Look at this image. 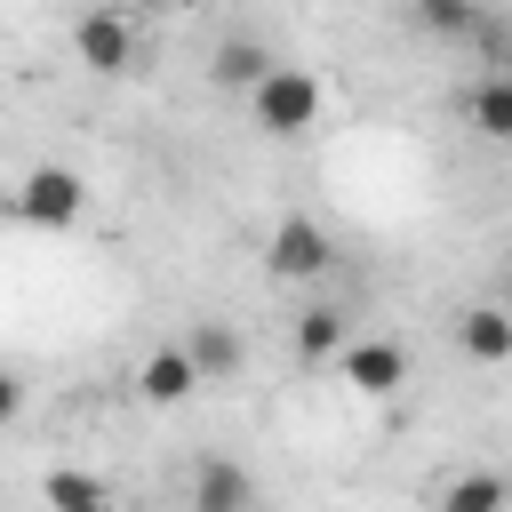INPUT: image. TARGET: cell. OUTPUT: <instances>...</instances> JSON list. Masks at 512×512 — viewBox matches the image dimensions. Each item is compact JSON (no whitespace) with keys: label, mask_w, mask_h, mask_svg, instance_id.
Instances as JSON below:
<instances>
[{"label":"cell","mask_w":512,"mask_h":512,"mask_svg":"<svg viewBox=\"0 0 512 512\" xmlns=\"http://www.w3.org/2000/svg\"><path fill=\"white\" fill-rule=\"evenodd\" d=\"M320 104H328V88H320V72H304V64H272V72L248 88V112H256L264 136H304V128H320Z\"/></svg>","instance_id":"6da1fadb"},{"label":"cell","mask_w":512,"mask_h":512,"mask_svg":"<svg viewBox=\"0 0 512 512\" xmlns=\"http://www.w3.org/2000/svg\"><path fill=\"white\" fill-rule=\"evenodd\" d=\"M336 264V232L320 216H280L272 240H264V272L272 280H320Z\"/></svg>","instance_id":"7a4b0ae2"},{"label":"cell","mask_w":512,"mask_h":512,"mask_svg":"<svg viewBox=\"0 0 512 512\" xmlns=\"http://www.w3.org/2000/svg\"><path fill=\"white\" fill-rule=\"evenodd\" d=\"M8 208L24 216V224H40V232H64V224H80V208H88V184L72 176V168H32L16 192H8Z\"/></svg>","instance_id":"3957f363"},{"label":"cell","mask_w":512,"mask_h":512,"mask_svg":"<svg viewBox=\"0 0 512 512\" xmlns=\"http://www.w3.org/2000/svg\"><path fill=\"white\" fill-rule=\"evenodd\" d=\"M72 56H80L88 72L120 80V72H136V24H128L120 8H88V16L72 24Z\"/></svg>","instance_id":"277c9868"},{"label":"cell","mask_w":512,"mask_h":512,"mask_svg":"<svg viewBox=\"0 0 512 512\" xmlns=\"http://www.w3.org/2000/svg\"><path fill=\"white\" fill-rule=\"evenodd\" d=\"M336 360H344V384L368 392V400H392V392L408 384V344H392V336H360V344H344Z\"/></svg>","instance_id":"5b68a950"},{"label":"cell","mask_w":512,"mask_h":512,"mask_svg":"<svg viewBox=\"0 0 512 512\" xmlns=\"http://www.w3.org/2000/svg\"><path fill=\"white\" fill-rule=\"evenodd\" d=\"M184 360H192V376H200V384H224V376H240L248 344H240V328H232V320H192Z\"/></svg>","instance_id":"8992f818"},{"label":"cell","mask_w":512,"mask_h":512,"mask_svg":"<svg viewBox=\"0 0 512 512\" xmlns=\"http://www.w3.org/2000/svg\"><path fill=\"white\" fill-rule=\"evenodd\" d=\"M192 512H256V480L232 456H200L192 464Z\"/></svg>","instance_id":"52a82bcc"},{"label":"cell","mask_w":512,"mask_h":512,"mask_svg":"<svg viewBox=\"0 0 512 512\" xmlns=\"http://www.w3.org/2000/svg\"><path fill=\"white\" fill-rule=\"evenodd\" d=\"M456 344H464V360L504 368V360H512V304H472V312L456 320Z\"/></svg>","instance_id":"ba28073f"},{"label":"cell","mask_w":512,"mask_h":512,"mask_svg":"<svg viewBox=\"0 0 512 512\" xmlns=\"http://www.w3.org/2000/svg\"><path fill=\"white\" fill-rule=\"evenodd\" d=\"M192 384H200V376H192L184 344H160V352H152V360L136 368V392H144L152 408H176V400H192Z\"/></svg>","instance_id":"9c48e42d"},{"label":"cell","mask_w":512,"mask_h":512,"mask_svg":"<svg viewBox=\"0 0 512 512\" xmlns=\"http://www.w3.org/2000/svg\"><path fill=\"white\" fill-rule=\"evenodd\" d=\"M464 120L488 136V144H512V72H488L464 88Z\"/></svg>","instance_id":"30bf717a"},{"label":"cell","mask_w":512,"mask_h":512,"mask_svg":"<svg viewBox=\"0 0 512 512\" xmlns=\"http://www.w3.org/2000/svg\"><path fill=\"white\" fill-rule=\"evenodd\" d=\"M208 72H216V88H256V80L272 72V48L248 40V32H224L216 56H208Z\"/></svg>","instance_id":"8fae6325"},{"label":"cell","mask_w":512,"mask_h":512,"mask_svg":"<svg viewBox=\"0 0 512 512\" xmlns=\"http://www.w3.org/2000/svg\"><path fill=\"white\" fill-rule=\"evenodd\" d=\"M432 512H512V480L488 472V464H480V472H456V480L440 488Z\"/></svg>","instance_id":"7c38bea8"},{"label":"cell","mask_w":512,"mask_h":512,"mask_svg":"<svg viewBox=\"0 0 512 512\" xmlns=\"http://www.w3.org/2000/svg\"><path fill=\"white\" fill-rule=\"evenodd\" d=\"M352 336H344V304H312L296 312V360H336Z\"/></svg>","instance_id":"4fadbf2b"},{"label":"cell","mask_w":512,"mask_h":512,"mask_svg":"<svg viewBox=\"0 0 512 512\" xmlns=\"http://www.w3.org/2000/svg\"><path fill=\"white\" fill-rule=\"evenodd\" d=\"M48 512H112V488L80 464H56L48 472Z\"/></svg>","instance_id":"5bb4252c"},{"label":"cell","mask_w":512,"mask_h":512,"mask_svg":"<svg viewBox=\"0 0 512 512\" xmlns=\"http://www.w3.org/2000/svg\"><path fill=\"white\" fill-rule=\"evenodd\" d=\"M480 16H488V8H472V0H416V24H424L432 40H472Z\"/></svg>","instance_id":"9a60e30c"},{"label":"cell","mask_w":512,"mask_h":512,"mask_svg":"<svg viewBox=\"0 0 512 512\" xmlns=\"http://www.w3.org/2000/svg\"><path fill=\"white\" fill-rule=\"evenodd\" d=\"M16 416H24V376L0 368V424H16Z\"/></svg>","instance_id":"2e32d148"}]
</instances>
